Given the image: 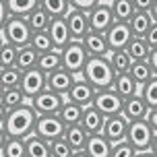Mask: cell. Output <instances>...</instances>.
<instances>
[{
	"label": "cell",
	"mask_w": 157,
	"mask_h": 157,
	"mask_svg": "<svg viewBox=\"0 0 157 157\" xmlns=\"http://www.w3.org/2000/svg\"><path fill=\"white\" fill-rule=\"evenodd\" d=\"M136 151L128 145L126 141H120L116 145H112V151H110V157H134Z\"/></svg>",
	"instance_id": "42"
},
{
	"label": "cell",
	"mask_w": 157,
	"mask_h": 157,
	"mask_svg": "<svg viewBox=\"0 0 157 157\" xmlns=\"http://www.w3.org/2000/svg\"><path fill=\"white\" fill-rule=\"evenodd\" d=\"M4 116H6V110L0 105V126H2V122H4Z\"/></svg>",
	"instance_id": "46"
},
{
	"label": "cell",
	"mask_w": 157,
	"mask_h": 157,
	"mask_svg": "<svg viewBox=\"0 0 157 157\" xmlns=\"http://www.w3.org/2000/svg\"><path fill=\"white\" fill-rule=\"evenodd\" d=\"M2 91H4V89H2V87H0V95H2Z\"/></svg>",
	"instance_id": "49"
},
{
	"label": "cell",
	"mask_w": 157,
	"mask_h": 157,
	"mask_svg": "<svg viewBox=\"0 0 157 157\" xmlns=\"http://www.w3.org/2000/svg\"><path fill=\"white\" fill-rule=\"evenodd\" d=\"M4 141H6V136H4V132H2V128H0V149L4 147Z\"/></svg>",
	"instance_id": "48"
},
{
	"label": "cell",
	"mask_w": 157,
	"mask_h": 157,
	"mask_svg": "<svg viewBox=\"0 0 157 157\" xmlns=\"http://www.w3.org/2000/svg\"><path fill=\"white\" fill-rule=\"evenodd\" d=\"M37 56H39V54L33 50V48H29V46H25V48H21V50H17L15 68H19L21 72L35 68V64H37Z\"/></svg>",
	"instance_id": "30"
},
{
	"label": "cell",
	"mask_w": 157,
	"mask_h": 157,
	"mask_svg": "<svg viewBox=\"0 0 157 157\" xmlns=\"http://www.w3.org/2000/svg\"><path fill=\"white\" fill-rule=\"evenodd\" d=\"M0 37H2V41H4V44L17 48V50H21V48L29 46L31 31H29V27H27V23H25V19L8 17L6 25H4V31L0 33Z\"/></svg>",
	"instance_id": "4"
},
{
	"label": "cell",
	"mask_w": 157,
	"mask_h": 157,
	"mask_svg": "<svg viewBox=\"0 0 157 157\" xmlns=\"http://www.w3.org/2000/svg\"><path fill=\"white\" fill-rule=\"evenodd\" d=\"M110 6L112 2H95V6L89 10L87 15V23H89V31L93 33H105L114 25V19H112V13H110Z\"/></svg>",
	"instance_id": "8"
},
{
	"label": "cell",
	"mask_w": 157,
	"mask_h": 157,
	"mask_svg": "<svg viewBox=\"0 0 157 157\" xmlns=\"http://www.w3.org/2000/svg\"><path fill=\"white\" fill-rule=\"evenodd\" d=\"M6 2V10L8 17H15V19H27L33 10L37 8L39 0H4Z\"/></svg>",
	"instance_id": "24"
},
{
	"label": "cell",
	"mask_w": 157,
	"mask_h": 157,
	"mask_svg": "<svg viewBox=\"0 0 157 157\" xmlns=\"http://www.w3.org/2000/svg\"><path fill=\"white\" fill-rule=\"evenodd\" d=\"M48 147H50V157H71L72 155L71 147L64 143V139H56V141L48 143Z\"/></svg>",
	"instance_id": "41"
},
{
	"label": "cell",
	"mask_w": 157,
	"mask_h": 157,
	"mask_svg": "<svg viewBox=\"0 0 157 157\" xmlns=\"http://www.w3.org/2000/svg\"><path fill=\"white\" fill-rule=\"evenodd\" d=\"M81 114H83V108H78V105H75V103H71V101H66V99H64L62 108L58 110L56 116L60 118V122L64 124V128H68V126H77L78 124Z\"/></svg>",
	"instance_id": "27"
},
{
	"label": "cell",
	"mask_w": 157,
	"mask_h": 157,
	"mask_svg": "<svg viewBox=\"0 0 157 157\" xmlns=\"http://www.w3.org/2000/svg\"><path fill=\"white\" fill-rule=\"evenodd\" d=\"M124 141L128 143L136 153H143V151L155 153V130H153L145 120L128 122V130H126Z\"/></svg>",
	"instance_id": "3"
},
{
	"label": "cell",
	"mask_w": 157,
	"mask_h": 157,
	"mask_svg": "<svg viewBox=\"0 0 157 157\" xmlns=\"http://www.w3.org/2000/svg\"><path fill=\"white\" fill-rule=\"evenodd\" d=\"M27 103H29V108L33 110L35 116H56L58 110L62 108L64 97L52 93V91H48V89H44L41 93L35 95L33 99H29Z\"/></svg>",
	"instance_id": "6"
},
{
	"label": "cell",
	"mask_w": 157,
	"mask_h": 157,
	"mask_svg": "<svg viewBox=\"0 0 157 157\" xmlns=\"http://www.w3.org/2000/svg\"><path fill=\"white\" fill-rule=\"evenodd\" d=\"M71 157H87V153H85V151H72Z\"/></svg>",
	"instance_id": "47"
},
{
	"label": "cell",
	"mask_w": 157,
	"mask_h": 157,
	"mask_svg": "<svg viewBox=\"0 0 157 157\" xmlns=\"http://www.w3.org/2000/svg\"><path fill=\"white\" fill-rule=\"evenodd\" d=\"M110 13H112L114 23H128L130 17L134 15L132 0H114L110 6Z\"/></svg>",
	"instance_id": "28"
},
{
	"label": "cell",
	"mask_w": 157,
	"mask_h": 157,
	"mask_svg": "<svg viewBox=\"0 0 157 157\" xmlns=\"http://www.w3.org/2000/svg\"><path fill=\"white\" fill-rule=\"evenodd\" d=\"M0 44H2V37H0Z\"/></svg>",
	"instance_id": "50"
},
{
	"label": "cell",
	"mask_w": 157,
	"mask_h": 157,
	"mask_svg": "<svg viewBox=\"0 0 157 157\" xmlns=\"http://www.w3.org/2000/svg\"><path fill=\"white\" fill-rule=\"evenodd\" d=\"M39 8L48 15V19H64L71 10V0H39Z\"/></svg>",
	"instance_id": "22"
},
{
	"label": "cell",
	"mask_w": 157,
	"mask_h": 157,
	"mask_svg": "<svg viewBox=\"0 0 157 157\" xmlns=\"http://www.w3.org/2000/svg\"><path fill=\"white\" fill-rule=\"evenodd\" d=\"M25 23H27V27H29V31H31V35H33V33H44L46 31L50 19H48V15L39 8V4H37V8L25 19Z\"/></svg>",
	"instance_id": "35"
},
{
	"label": "cell",
	"mask_w": 157,
	"mask_h": 157,
	"mask_svg": "<svg viewBox=\"0 0 157 157\" xmlns=\"http://www.w3.org/2000/svg\"><path fill=\"white\" fill-rule=\"evenodd\" d=\"M155 35H157V23L151 25V29L145 33V37H143L145 46L149 48V52H155V50H157V39H155Z\"/></svg>",
	"instance_id": "43"
},
{
	"label": "cell",
	"mask_w": 157,
	"mask_h": 157,
	"mask_svg": "<svg viewBox=\"0 0 157 157\" xmlns=\"http://www.w3.org/2000/svg\"><path fill=\"white\" fill-rule=\"evenodd\" d=\"M66 21V27H68V33H71L72 41H81L89 33V23H87V15L85 13H78V10H68V15L64 17Z\"/></svg>",
	"instance_id": "17"
},
{
	"label": "cell",
	"mask_w": 157,
	"mask_h": 157,
	"mask_svg": "<svg viewBox=\"0 0 157 157\" xmlns=\"http://www.w3.org/2000/svg\"><path fill=\"white\" fill-rule=\"evenodd\" d=\"M81 46H83V50H85V54L89 58H105V56L110 54L105 35H101V33L89 31L85 37L81 39Z\"/></svg>",
	"instance_id": "16"
},
{
	"label": "cell",
	"mask_w": 157,
	"mask_h": 157,
	"mask_svg": "<svg viewBox=\"0 0 157 157\" xmlns=\"http://www.w3.org/2000/svg\"><path fill=\"white\" fill-rule=\"evenodd\" d=\"M8 21V10H6V2L0 0V33L4 31V25Z\"/></svg>",
	"instance_id": "44"
},
{
	"label": "cell",
	"mask_w": 157,
	"mask_h": 157,
	"mask_svg": "<svg viewBox=\"0 0 157 157\" xmlns=\"http://www.w3.org/2000/svg\"><path fill=\"white\" fill-rule=\"evenodd\" d=\"M105 60H108V64H110V68H112L114 75H124V72H128L130 64H132V60L128 58V54H126L124 50L110 52V54L105 56Z\"/></svg>",
	"instance_id": "29"
},
{
	"label": "cell",
	"mask_w": 157,
	"mask_h": 157,
	"mask_svg": "<svg viewBox=\"0 0 157 157\" xmlns=\"http://www.w3.org/2000/svg\"><path fill=\"white\" fill-rule=\"evenodd\" d=\"M91 108H95L103 118H112V116L122 114V99H120L112 89L95 91V97H93V101H91Z\"/></svg>",
	"instance_id": "9"
},
{
	"label": "cell",
	"mask_w": 157,
	"mask_h": 157,
	"mask_svg": "<svg viewBox=\"0 0 157 157\" xmlns=\"http://www.w3.org/2000/svg\"><path fill=\"white\" fill-rule=\"evenodd\" d=\"M139 97L145 101L147 110H157V77L139 87Z\"/></svg>",
	"instance_id": "34"
},
{
	"label": "cell",
	"mask_w": 157,
	"mask_h": 157,
	"mask_svg": "<svg viewBox=\"0 0 157 157\" xmlns=\"http://www.w3.org/2000/svg\"><path fill=\"white\" fill-rule=\"evenodd\" d=\"M25 157H50V147L35 134L25 139Z\"/></svg>",
	"instance_id": "32"
},
{
	"label": "cell",
	"mask_w": 157,
	"mask_h": 157,
	"mask_svg": "<svg viewBox=\"0 0 157 157\" xmlns=\"http://www.w3.org/2000/svg\"><path fill=\"white\" fill-rule=\"evenodd\" d=\"M35 114L33 110L29 108V103H25L21 108H17V110H10L6 112V116H4V122H2V132L6 139H21L25 141L27 136H31L33 134V126H35Z\"/></svg>",
	"instance_id": "1"
},
{
	"label": "cell",
	"mask_w": 157,
	"mask_h": 157,
	"mask_svg": "<svg viewBox=\"0 0 157 157\" xmlns=\"http://www.w3.org/2000/svg\"><path fill=\"white\" fill-rule=\"evenodd\" d=\"M126 25H128V29H130V35H132V37L143 39V37H145V33L151 29V25H155V21H153L147 13H134Z\"/></svg>",
	"instance_id": "23"
},
{
	"label": "cell",
	"mask_w": 157,
	"mask_h": 157,
	"mask_svg": "<svg viewBox=\"0 0 157 157\" xmlns=\"http://www.w3.org/2000/svg\"><path fill=\"white\" fill-rule=\"evenodd\" d=\"M126 130H128V122L124 120L122 114H118V116H112V118H105L103 120L101 136L110 145H116V143L126 139Z\"/></svg>",
	"instance_id": "12"
},
{
	"label": "cell",
	"mask_w": 157,
	"mask_h": 157,
	"mask_svg": "<svg viewBox=\"0 0 157 157\" xmlns=\"http://www.w3.org/2000/svg\"><path fill=\"white\" fill-rule=\"evenodd\" d=\"M21 75L23 72L19 68H0V87L2 89H15L21 83Z\"/></svg>",
	"instance_id": "37"
},
{
	"label": "cell",
	"mask_w": 157,
	"mask_h": 157,
	"mask_svg": "<svg viewBox=\"0 0 157 157\" xmlns=\"http://www.w3.org/2000/svg\"><path fill=\"white\" fill-rule=\"evenodd\" d=\"M33 134L46 143H52L56 139H62L64 134V124L60 122L58 116H37L35 118V126H33Z\"/></svg>",
	"instance_id": "7"
},
{
	"label": "cell",
	"mask_w": 157,
	"mask_h": 157,
	"mask_svg": "<svg viewBox=\"0 0 157 157\" xmlns=\"http://www.w3.org/2000/svg\"><path fill=\"white\" fill-rule=\"evenodd\" d=\"M110 89L122 101L128 99V97H132V95H139V87H136V83H134L132 78L128 77V72H124V75H114V81H112Z\"/></svg>",
	"instance_id": "20"
},
{
	"label": "cell",
	"mask_w": 157,
	"mask_h": 157,
	"mask_svg": "<svg viewBox=\"0 0 157 157\" xmlns=\"http://www.w3.org/2000/svg\"><path fill=\"white\" fill-rule=\"evenodd\" d=\"M35 68H37L41 75H50V72L62 68V64H60V52L50 50V52H46V54H39Z\"/></svg>",
	"instance_id": "25"
},
{
	"label": "cell",
	"mask_w": 157,
	"mask_h": 157,
	"mask_svg": "<svg viewBox=\"0 0 157 157\" xmlns=\"http://www.w3.org/2000/svg\"><path fill=\"white\" fill-rule=\"evenodd\" d=\"M29 48H33L37 54H46V52H50V50H54L46 31L44 33H33L31 39H29Z\"/></svg>",
	"instance_id": "39"
},
{
	"label": "cell",
	"mask_w": 157,
	"mask_h": 157,
	"mask_svg": "<svg viewBox=\"0 0 157 157\" xmlns=\"http://www.w3.org/2000/svg\"><path fill=\"white\" fill-rule=\"evenodd\" d=\"M17 60V48L8 44H0V68H13Z\"/></svg>",
	"instance_id": "40"
},
{
	"label": "cell",
	"mask_w": 157,
	"mask_h": 157,
	"mask_svg": "<svg viewBox=\"0 0 157 157\" xmlns=\"http://www.w3.org/2000/svg\"><path fill=\"white\" fill-rule=\"evenodd\" d=\"M147 105L139 95H132L122 101V116H124L126 122H139V120H145L147 116Z\"/></svg>",
	"instance_id": "19"
},
{
	"label": "cell",
	"mask_w": 157,
	"mask_h": 157,
	"mask_svg": "<svg viewBox=\"0 0 157 157\" xmlns=\"http://www.w3.org/2000/svg\"><path fill=\"white\" fill-rule=\"evenodd\" d=\"M72 83H75V75H71L64 68H58V71L46 75V89L56 95H60V97H66Z\"/></svg>",
	"instance_id": "13"
},
{
	"label": "cell",
	"mask_w": 157,
	"mask_h": 157,
	"mask_svg": "<svg viewBox=\"0 0 157 157\" xmlns=\"http://www.w3.org/2000/svg\"><path fill=\"white\" fill-rule=\"evenodd\" d=\"M87 58H89V56L85 54L81 41H71L68 46H64L62 50H60V64H62V68L68 71L71 75H75V77L81 75Z\"/></svg>",
	"instance_id": "5"
},
{
	"label": "cell",
	"mask_w": 157,
	"mask_h": 157,
	"mask_svg": "<svg viewBox=\"0 0 157 157\" xmlns=\"http://www.w3.org/2000/svg\"><path fill=\"white\" fill-rule=\"evenodd\" d=\"M0 157H25V141H21V139H6L4 147L0 149Z\"/></svg>",
	"instance_id": "38"
},
{
	"label": "cell",
	"mask_w": 157,
	"mask_h": 157,
	"mask_svg": "<svg viewBox=\"0 0 157 157\" xmlns=\"http://www.w3.org/2000/svg\"><path fill=\"white\" fill-rule=\"evenodd\" d=\"M124 52L128 54V58H130L132 62H145V58H147V54H149V48L145 46L143 39L132 37L130 41H128V46H126Z\"/></svg>",
	"instance_id": "36"
},
{
	"label": "cell",
	"mask_w": 157,
	"mask_h": 157,
	"mask_svg": "<svg viewBox=\"0 0 157 157\" xmlns=\"http://www.w3.org/2000/svg\"><path fill=\"white\" fill-rule=\"evenodd\" d=\"M128 77L136 83V87H141V85H145L147 81L155 78L157 75L151 71L145 62H132V64H130V68H128Z\"/></svg>",
	"instance_id": "33"
},
{
	"label": "cell",
	"mask_w": 157,
	"mask_h": 157,
	"mask_svg": "<svg viewBox=\"0 0 157 157\" xmlns=\"http://www.w3.org/2000/svg\"><path fill=\"white\" fill-rule=\"evenodd\" d=\"M134 157H155V153H151V151H143V153H136Z\"/></svg>",
	"instance_id": "45"
},
{
	"label": "cell",
	"mask_w": 157,
	"mask_h": 157,
	"mask_svg": "<svg viewBox=\"0 0 157 157\" xmlns=\"http://www.w3.org/2000/svg\"><path fill=\"white\" fill-rule=\"evenodd\" d=\"M46 33H48V37H50V41H52V48H54L56 52H60L64 46H68V44L72 41L64 19H52V21L48 23Z\"/></svg>",
	"instance_id": "15"
},
{
	"label": "cell",
	"mask_w": 157,
	"mask_h": 157,
	"mask_svg": "<svg viewBox=\"0 0 157 157\" xmlns=\"http://www.w3.org/2000/svg\"><path fill=\"white\" fill-rule=\"evenodd\" d=\"M25 103H27V99H25L23 93L19 91V87H15V89H4L2 95H0V105H2L6 112L17 110V108L25 105Z\"/></svg>",
	"instance_id": "31"
},
{
	"label": "cell",
	"mask_w": 157,
	"mask_h": 157,
	"mask_svg": "<svg viewBox=\"0 0 157 157\" xmlns=\"http://www.w3.org/2000/svg\"><path fill=\"white\" fill-rule=\"evenodd\" d=\"M46 89V75H41L37 68L25 71L21 75V83H19V91L23 93V97L29 101L35 95H39Z\"/></svg>",
	"instance_id": "10"
},
{
	"label": "cell",
	"mask_w": 157,
	"mask_h": 157,
	"mask_svg": "<svg viewBox=\"0 0 157 157\" xmlns=\"http://www.w3.org/2000/svg\"><path fill=\"white\" fill-rule=\"evenodd\" d=\"M103 35H105V41H108L110 52L126 50L128 41L132 39V35H130V29H128V25H126V23H114L110 29H108V31L103 33Z\"/></svg>",
	"instance_id": "14"
},
{
	"label": "cell",
	"mask_w": 157,
	"mask_h": 157,
	"mask_svg": "<svg viewBox=\"0 0 157 157\" xmlns=\"http://www.w3.org/2000/svg\"><path fill=\"white\" fill-rule=\"evenodd\" d=\"M64 143L71 147V151H83L85 149V143H87V134L83 132L81 126H68L64 128V134H62Z\"/></svg>",
	"instance_id": "26"
},
{
	"label": "cell",
	"mask_w": 157,
	"mask_h": 157,
	"mask_svg": "<svg viewBox=\"0 0 157 157\" xmlns=\"http://www.w3.org/2000/svg\"><path fill=\"white\" fill-rule=\"evenodd\" d=\"M103 120L105 118L95 110V108H85L83 114H81V120H78V126L83 128V132L89 136V134H101V128H103Z\"/></svg>",
	"instance_id": "18"
},
{
	"label": "cell",
	"mask_w": 157,
	"mask_h": 157,
	"mask_svg": "<svg viewBox=\"0 0 157 157\" xmlns=\"http://www.w3.org/2000/svg\"><path fill=\"white\" fill-rule=\"evenodd\" d=\"M83 151L87 153V157H110L112 145L103 139L101 134H89Z\"/></svg>",
	"instance_id": "21"
},
{
	"label": "cell",
	"mask_w": 157,
	"mask_h": 157,
	"mask_svg": "<svg viewBox=\"0 0 157 157\" xmlns=\"http://www.w3.org/2000/svg\"><path fill=\"white\" fill-rule=\"evenodd\" d=\"M93 97H95V89L93 87L89 85V83H85L81 77H75V83L71 85V89H68V93H66L64 99L85 110V108L91 105Z\"/></svg>",
	"instance_id": "11"
},
{
	"label": "cell",
	"mask_w": 157,
	"mask_h": 157,
	"mask_svg": "<svg viewBox=\"0 0 157 157\" xmlns=\"http://www.w3.org/2000/svg\"><path fill=\"white\" fill-rule=\"evenodd\" d=\"M78 77L83 78L85 83H89L95 91H105V89L112 87L114 72H112L105 58H87V62Z\"/></svg>",
	"instance_id": "2"
}]
</instances>
